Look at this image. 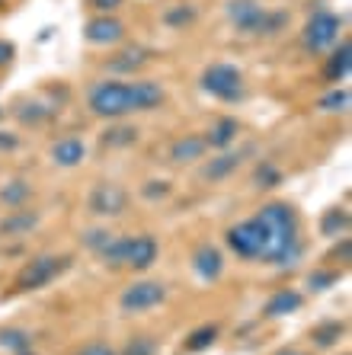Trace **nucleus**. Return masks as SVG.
Segmentation results:
<instances>
[{"instance_id": "f257e3e1", "label": "nucleus", "mask_w": 352, "mask_h": 355, "mask_svg": "<svg viewBox=\"0 0 352 355\" xmlns=\"http://www.w3.org/2000/svg\"><path fill=\"white\" fill-rule=\"evenodd\" d=\"M256 215L269 227V257H266V266H276V269L295 266L304 253V231H301V218H298L295 205H288V202H262L256 208Z\"/></svg>"}, {"instance_id": "f03ea898", "label": "nucleus", "mask_w": 352, "mask_h": 355, "mask_svg": "<svg viewBox=\"0 0 352 355\" xmlns=\"http://www.w3.org/2000/svg\"><path fill=\"white\" fill-rule=\"evenodd\" d=\"M224 243L237 259L244 263H262L266 266V257H269V227L260 215H250L244 221L231 224L224 231Z\"/></svg>"}, {"instance_id": "7ed1b4c3", "label": "nucleus", "mask_w": 352, "mask_h": 355, "mask_svg": "<svg viewBox=\"0 0 352 355\" xmlns=\"http://www.w3.org/2000/svg\"><path fill=\"white\" fill-rule=\"evenodd\" d=\"M87 109L97 119H109V122H122L128 119L131 109V80H97L87 90Z\"/></svg>"}, {"instance_id": "20e7f679", "label": "nucleus", "mask_w": 352, "mask_h": 355, "mask_svg": "<svg viewBox=\"0 0 352 355\" xmlns=\"http://www.w3.org/2000/svg\"><path fill=\"white\" fill-rule=\"evenodd\" d=\"M199 87H202V93H208L212 99H221V103H244L246 99L244 71L231 61H212L199 77Z\"/></svg>"}, {"instance_id": "39448f33", "label": "nucleus", "mask_w": 352, "mask_h": 355, "mask_svg": "<svg viewBox=\"0 0 352 355\" xmlns=\"http://www.w3.org/2000/svg\"><path fill=\"white\" fill-rule=\"evenodd\" d=\"M170 297V285L160 279H135L131 285H125L119 295V311L125 317H144L154 314L157 307L167 304Z\"/></svg>"}, {"instance_id": "423d86ee", "label": "nucleus", "mask_w": 352, "mask_h": 355, "mask_svg": "<svg viewBox=\"0 0 352 355\" xmlns=\"http://www.w3.org/2000/svg\"><path fill=\"white\" fill-rule=\"evenodd\" d=\"M71 266H74V259L67 257V253H61V257L58 253H39V257H33L19 269L13 285H17V291H42V288H49L51 282L61 279Z\"/></svg>"}, {"instance_id": "0eeeda50", "label": "nucleus", "mask_w": 352, "mask_h": 355, "mask_svg": "<svg viewBox=\"0 0 352 355\" xmlns=\"http://www.w3.org/2000/svg\"><path fill=\"white\" fill-rule=\"evenodd\" d=\"M131 208V192L125 189L122 182H112V180H99L90 186L87 192V211L99 221H115L122 218L125 211Z\"/></svg>"}, {"instance_id": "6e6552de", "label": "nucleus", "mask_w": 352, "mask_h": 355, "mask_svg": "<svg viewBox=\"0 0 352 355\" xmlns=\"http://www.w3.org/2000/svg\"><path fill=\"white\" fill-rule=\"evenodd\" d=\"M343 23L346 19L333 10H324L320 7L317 13H311V19L304 23L301 29V49L308 55H320V51H330L340 42V33H343Z\"/></svg>"}, {"instance_id": "1a4fd4ad", "label": "nucleus", "mask_w": 352, "mask_h": 355, "mask_svg": "<svg viewBox=\"0 0 352 355\" xmlns=\"http://www.w3.org/2000/svg\"><path fill=\"white\" fill-rule=\"evenodd\" d=\"M189 266H192V272L202 285H218L224 279V269H228V259H224V250L212 240H202L196 250H192V257H189Z\"/></svg>"}, {"instance_id": "9d476101", "label": "nucleus", "mask_w": 352, "mask_h": 355, "mask_svg": "<svg viewBox=\"0 0 352 355\" xmlns=\"http://www.w3.org/2000/svg\"><path fill=\"white\" fill-rule=\"evenodd\" d=\"M266 13H269V7H262L260 0H228L224 3V17L237 35H262Z\"/></svg>"}, {"instance_id": "9b49d317", "label": "nucleus", "mask_w": 352, "mask_h": 355, "mask_svg": "<svg viewBox=\"0 0 352 355\" xmlns=\"http://www.w3.org/2000/svg\"><path fill=\"white\" fill-rule=\"evenodd\" d=\"M246 154L250 150L246 148H228V150H215V157H208L202 166H199V180L208 182V186H218V182L231 180V176L237 173L240 166H244Z\"/></svg>"}, {"instance_id": "f8f14e48", "label": "nucleus", "mask_w": 352, "mask_h": 355, "mask_svg": "<svg viewBox=\"0 0 352 355\" xmlns=\"http://www.w3.org/2000/svg\"><path fill=\"white\" fill-rule=\"evenodd\" d=\"M160 259V243L154 234H128L125 243V269L131 272H148Z\"/></svg>"}, {"instance_id": "ddd939ff", "label": "nucleus", "mask_w": 352, "mask_h": 355, "mask_svg": "<svg viewBox=\"0 0 352 355\" xmlns=\"http://www.w3.org/2000/svg\"><path fill=\"white\" fill-rule=\"evenodd\" d=\"M83 39L97 49H112L125 39V23L115 13H97L93 19L83 23Z\"/></svg>"}, {"instance_id": "4468645a", "label": "nucleus", "mask_w": 352, "mask_h": 355, "mask_svg": "<svg viewBox=\"0 0 352 355\" xmlns=\"http://www.w3.org/2000/svg\"><path fill=\"white\" fill-rule=\"evenodd\" d=\"M42 224V211L39 208H13L0 218V240H26L29 234L39 231Z\"/></svg>"}, {"instance_id": "2eb2a0df", "label": "nucleus", "mask_w": 352, "mask_h": 355, "mask_svg": "<svg viewBox=\"0 0 352 355\" xmlns=\"http://www.w3.org/2000/svg\"><path fill=\"white\" fill-rule=\"evenodd\" d=\"M87 141L77 138V135H65V138L51 141L49 148V160L58 166V170H77V166L87 160Z\"/></svg>"}, {"instance_id": "dca6fc26", "label": "nucleus", "mask_w": 352, "mask_h": 355, "mask_svg": "<svg viewBox=\"0 0 352 355\" xmlns=\"http://www.w3.org/2000/svg\"><path fill=\"white\" fill-rule=\"evenodd\" d=\"M167 157H170V164H176V166L202 164V160L208 157V144H205L202 135H180V138L170 141Z\"/></svg>"}, {"instance_id": "f3484780", "label": "nucleus", "mask_w": 352, "mask_h": 355, "mask_svg": "<svg viewBox=\"0 0 352 355\" xmlns=\"http://www.w3.org/2000/svg\"><path fill=\"white\" fill-rule=\"evenodd\" d=\"M240 128H244V125H240L237 116H218V119H212V125H208V132H205L202 138H205V144H208V150H228L237 144Z\"/></svg>"}, {"instance_id": "a211bd4d", "label": "nucleus", "mask_w": 352, "mask_h": 355, "mask_svg": "<svg viewBox=\"0 0 352 355\" xmlns=\"http://www.w3.org/2000/svg\"><path fill=\"white\" fill-rule=\"evenodd\" d=\"M349 74H352V45H349V39H343L340 45H333V51L327 55V64H324L320 77H324V83H330V87H340L343 80H349Z\"/></svg>"}, {"instance_id": "6ab92c4d", "label": "nucleus", "mask_w": 352, "mask_h": 355, "mask_svg": "<svg viewBox=\"0 0 352 355\" xmlns=\"http://www.w3.org/2000/svg\"><path fill=\"white\" fill-rule=\"evenodd\" d=\"M304 307V295L298 288H278L276 295L266 297L262 304V317L266 320H282V317H292Z\"/></svg>"}, {"instance_id": "aec40b11", "label": "nucleus", "mask_w": 352, "mask_h": 355, "mask_svg": "<svg viewBox=\"0 0 352 355\" xmlns=\"http://www.w3.org/2000/svg\"><path fill=\"white\" fill-rule=\"evenodd\" d=\"M148 64H151V51L144 45H125L122 51L109 55L106 71H112V74H138Z\"/></svg>"}, {"instance_id": "412c9836", "label": "nucleus", "mask_w": 352, "mask_h": 355, "mask_svg": "<svg viewBox=\"0 0 352 355\" xmlns=\"http://www.w3.org/2000/svg\"><path fill=\"white\" fill-rule=\"evenodd\" d=\"M167 103L164 83L157 80H131V109L135 112H154Z\"/></svg>"}, {"instance_id": "4be33fe9", "label": "nucleus", "mask_w": 352, "mask_h": 355, "mask_svg": "<svg viewBox=\"0 0 352 355\" xmlns=\"http://www.w3.org/2000/svg\"><path fill=\"white\" fill-rule=\"evenodd\" d=\"M10 116L17 119L19 125H45L58 116V106L55 103H42V99H19L17 106L10 109Z\"/></svg>"}, {"instance_id": "5701e85b", "label": "nucleus", "mask_w": 352, "mask_h": 355, "mask_svg": "<svg viewBox=\"0 0 352 355\" xmlns=\"http://www.w3.org/2000/svg\"><path fill=\"white\" fill-rule=\"evenodd\" d=\"M33 196H35V189L26 176H10L7 182H0V208H3V211L26 208L33 202Z\"/></svg>"}, {"instance_id": "b1692460", "label": "nucleus", "mask_w": 352, "mask_h": 355, "mask_svg": "<svg viewBox=\"0 0 352 355\" xmlns=\"http://www.w3.org/2000/svg\"><path fill=\"white\" fill-rule=\"evenodd\" d=\"M349 234V208L346 205H330L324 215H320V237L336 240Z\"/></svg>"}, {"instance_id": "393cba45", "label": "nucleus", "mask_w": 352, "mask_h": 355, "mask_svg": "<svg viewBox=\"0 0 352 355\" xmlns=\"http://www.w3.org/2000/svg\"><path fill=\"white\" fill-rule=\"evenodd\" d=\"M218 336H221V327H218V323H202V327H196V330L183 339V352H189V355L208 352V349L218 343Z\"/></svg>"}, {"instance_id": "a878e982", "label": "nucleus", "mask_w": 352, "mask_h": 355, "mask_svg": "<svg viewBox=\"0 0 352 355\" xmlns=\"http://www.w3.org/2000/svg\"><path fill=\"white\" fill-rule=\"evenodd\" d=\"M343 336H346V320H320L317 327H311L314 349H333L340 346Z\"/></svg>"}, {"instance_id": "bb28decb", "label": "nucleus", "mask_w": 352, "mask_h": 355, "mask_svg": "<svg viewBox=\"0 0 352 355\" xmlns=\"http://www.w3.org/2000/svg\"><path fill=\"white\" fill-rule=\"evenodd\" d=\"M285 182V170L276 164V160H260L253 170V189L260 192H269V189H278Z\"/></svg>"}, {"instance_id": "cd10ccee", "label": "nucleus", "mask_w": 352, "mask_h": 355, "mask_svg": "<svg viewBox=\"0 0 352 355\" xmlns=\"http://www.w3.org/2000/svg\"><path fill=\"white\" fill-rule=\"evenodd\" d=\"M164 26L167 29H173V33H183V29H189V26L199 19V10L196 3H173V7L164 10Z\"/></svg>"}, {"instance_id": "c85d7f7f", "label": "nucleus", "mask_w": 352, "mask_h": 355, "mask_svg": "<svg viewBox=\"0 0 352 355\" xmlns=\"http://www.w3.org/2000/svg\"><path fill=\"white\" fill-rule=\"evenodd\" d=\"M125 243H128V234H112V237H109V243L103 250H99L97 253V259L103 266H106V269H125Z\"/></svg>"}, {"instance_id": "c756f323", "label": "nucleus", "mask_w": 352, "mask_h": 355, "mask_svg": "<svg viewBox=\"0 0 352 355\" xmlns=\"http://www.w3.org/2000/svg\"><path fill=\"white\" fill-rule=\"evenodd\" d=\"M0 349H7L10 355L29 352L33 349V333L23 330V327H3L0 330Z\"/></svg>"}, {"instance_id": "7c9ffc66", "label": "nucleus", "mask_w": 352, "mask_h": 355, "mask_svg": "<svg viewBox=\"0 0 352 355\" xmlns=\"http://www.w3.org/2000/svg\"><path fill=\"white\" fill-rule=\"evenodd\" d=\"M138 138H141V128H138V125H115V128H109V132L103 135V148H109V150L131 148V144H135Z\"/></svg>"}, {"instance_id": "2f4dec72", "label": "nucleus", "mask_w": 352, "mask_h": 355, "mask_svg": "<svg viewBox=\"0 0 352 355\" xmlns=\"http://www.w3.org/2000/svg\"><path fill=\"white\" fill-rule=\"evenodd\" d=\"M340 279H343V272H340L336 266H317V269L308 275V291H314V295L330 291L333 285H340Z\"/></svg>"}, {"instance_id": "473e14b6", "label": "nucleus", "mask_w": 352, "mask_h": 355, "mask_svg": "<svg viewBox=\"0 0 352 355\" xmlns=\"http://www.w3.org/2000/svg\"><path fill=\"white\" fill-rule=\"evenodd\" d=\"M119 355H160V343L151 333H135V336L119 349Z\"/></svg>"}, {"instance_id": "72a5a7b5", "label": "nucleus", "mask_w": 352, "mask_h": 355, "mask_svg": "<svg viewBox=\"0 0 352 355\" xmlns=\"http://www.w3.org/2000/svg\"><path fill=\"white\" fill-rule=\"evenodd\" d=\"M138 196L144 198V202H151V205H157V202H167V198L173 196V182L170 180H144L141 182Z\"/></svg>"}, {"instance_id": "f704fd0d", "label": "nucleus", "mask_w": 352, "mask_h": 355, "mask_svg": "<svg viewBox=\"0 0 352 355\" xmlns=\"http://www.w3.org/2000/svg\"><path fill=\"white\" fill-rule=\"evenodd\" d=\"M349 90L346 87H333L330 93H324V96L317 99V109L320 112H346L349 109Z\"/></svg>"}, {"instance_id": "c9c22d12", "label": "nucleus", "mask_w": 352, "mask_h": 355, "mask_svg": "<svg viewBox=\"0 0 352 355\" xmlns=\"http://www.w3.org/2000/svg\"><path fill=\"white\" fill-rule=\"evenodd\" d=\"M288 23H292V13H288V10H269L260 39H276V35H282L288 29Z\"/></svg>"}, {"instance_id": "e433bc0d", "label": "nucleus", "mask_w": 352, "mask_h": 355, "mask_svg": "<svg viewBox=\"0 0 352 355\" xmlns=\"http://www.w3.org/2000/svg\"><path fill=\"white\" fill-rule=\"evenodd\" d=\"M109 237H112V231H109V227H87V231L81 234V247L90 250L93 257H97L99 250L109 243Z\"/></svg>"}, {"instance_id": "4c0bfd02", "label": "nucleus", "mask_w": 352, "mask_h": 355, "mask_svg": "<svg viewBox=\"0 0 352 355\" xmlns=\"http://www.w3.org/2000/svg\"><path fill=\"white\" fill-rule=\"evenodd\" d=\"M336 240H340V243L327 253V266H336V263L346 266L349 263V257H352V240L349 237H336Z\"/></svg>"}, {"instance_id": "58836bf2", "label": "nucleus", "mask_w": 352, "mask_h": 355, "mask_svg": "<svg viewBox=\"0 0 352 355\" xmlns=\"http://www.w3.org/2000/svg\"><path fill=\"white\" fill-rule=\"evenodd\" d=\"M74 355H119V349H115L112 343H106V339H90V343H83Z\"/></svg>"}, {"instance_id": "ea45409f", "label": "nucleus", "mask_w": 352, "mask_h": 355, "mask_svg": "<svg viewBox=\"0 0 352 355\" xmlns=\"http://www.w3.org/2000/svg\"><path fill=\"white\" fill-rule=\"evenodd\" d=\"M13 58H17V45L10 39H0V71L13 64Z\"/></svg>"}, {"instance_id": "a19ab883", "label": "nucleus", "mask_w": 352, "mask_h": 355, "mask_svg": "<svg viewBox=\"0 0 352 355\" xmlns=\"http://www.w3.org/2000/svg\"><path fill=\"white\" fill-rule=\"evenodd\" d=\"M122 3H125V0H87V7L97 10V13H115Z\"/></svg>"}, {"instance_id": "79ce46f5", "label": "nucleus", "mask_w": 352, "mask_h": 355, "mask_svg": "<svg viewBox=\"0 0 352 355\" xmlns=\"http://www.w3.org/2000/svg\"><path fill=\"white\" fill-rule=\"evenodd\" d=\"M17 148H19L17 132H0V150H17Z\"/></svg>"}, {"instance_id": "37998d69", "label": "nucleus", "mask_w": 352, "mask_h": 355, "mask_svg": "<svg viewBox=\"0 0 352 355\" xmlns=\"http://www.w3.org/2000/svg\"><path fill=\"white\" fill-rule=\"evenodd\" d=\"M278 355H308V352H298V349H288V352H278Z\"/></svg>"}, {"instance_id": "c03bdc74", "label": "nucleus", "mask_w": 352, "mask_h": 355, "mask_svg": "<svg viewBox=\"0 0 352 355\" xmlns=\"http://www.w3.org/2000/svg\"><path fill=\"white\" fill-rule=\"evenodd\" d=\"M3 3H7V0H0V10H3Z\"/></svg>"}, {"instance_id": "a18cd8bd", "label": "nucleus", "mask_w": 352, "mask_h": 355, "mask_svg": "<svg viewBox=\"0 0 352 355\" xmlns=\"http://www.w3.org/2000/svg\"><path fill=\"white\" fill-rule=\"evenodd\" d=\"M0 119H3V109H0Z\"/></svg>"}, {"instance_id": "49530a36", "label": "nucleus", "mask_w": 352, "mask_h": 355, "mask_svg": "<svg viewBox=\"0 0 352 355\" xmlns=\"http://www.w3.org/2000/svg\"><path fill=\"white\" fill-rule=\"evenodd\" d=\"M19 355H29V352H19Z\"/></svg>"}, {"instance_id": "de8ad7c7", "label": "nucleus", "mask_w": 352, "mask_h": 355, "mask_svg": "<svg viewBox=\"0 0 352 355\" xmlns=\"http://www.w3.org/2000/svg\"><path fill=\"white\" fill-rule=\"evenodd\" d=\"M343 355H349V352H343Z\"/></svg>"}]
</instances>
